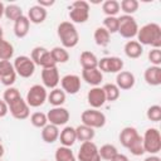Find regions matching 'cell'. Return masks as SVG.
Returning a JSON list of instances; mask_svg holds the SVG:
<instances>
[{
    "instance_id": "6da1fadb",
    "label": "cell",
    "mask_w": 161,
    "mask_h": 161,
    "mask_svg": "<svg viewBox=\"0 0 161 161\" xmlns=\"http://www.w3.org/2000/svg\"><path fill=\"white\" fill-rule=\"evenodd\" d=\"M136 36L141 45H151L152 48L161 47V26L156 23H148L138 28Z\"/></svg>"
},
{
    "instance_id": "7a4b0ae2",
    "label": "cell",
    "mask_w": 161,
    "mask_h": 161,
    "mask_svg": "<svg viewBox=\"0 0 161 161\" xmlns=\"http://www.w3.org/2000/svg\"><path fill=\"white\" fill-rule=\"evenodd\" d=\"M57 34H58V38L60 39L63 48H65V49L74 48L79 42L78 30L74 26V24L70 21H62L58 25Z\"/></svg>"
},
{
    "instance_id": "3957f363",
    "label": "cell",
    "mask_w": 161,
    "mask_h": 161,
    "mask_svg": "<svg viewBox=\"0 0 161 161\" xmlns=\"http://www.w3.org/2000/svg\"><path fill=\"white\" fill-rule=\"evenodd\" d=\"M145 152L150 155H157L161 151V133L157 128H147L142 136Z\"/></svg>"
},
{
    "instance_id": "277c9868",
    "label": "cell",
    "mask_w": 161,
    "mask_h": 161,
    "mask_svg": "<svg viewBox=\"0 0 161 161\" xmlns=\"http://www.w3.org/2000/svg\"><path fill=\"white\" fill-rule=\"evenodd\" d=\"M70 23L83 24L89 19V4L84 0H77L69 6Z\"/></svg>"
},
{
    "instance_id": "5b68a950",
    "label": "cell",
    "mask_w": 161,
    "mask_h": 161,
    "mask_svg": "<svg viewBox=\"0 0 161 161\" xmlns=\"http://www.w3.org/2000/svg\"><path fill=\"white\" fill-rule=\"evenodd\" d=\"M138 31V25L136 19L132 15H121L118 18V31L122 38L126 39H132L137 35Z\"/></svg>"
},
{
    "instance_id": "8992f818",
    "label": "cell",
    "mask_w": 161,
    "mask_h": 161,
    "mask_svg": "<svg viewBox=\"0 0 161 161\" xmlns=\"http://www.w3.org/2000/svg\"><path fill=\"white\" fill-rule=\"evenodd\" d=\"M80 119H82L83 125L92 127L93 130L94 128H102L107 121L106 114L98 109H94V108H89V109L83 111L80 114Z\"/></svg>"
},
{
    "instance_id": "52a82bcc",
    "label": "cell",
    "mask_w": 161,
    "mask_h": 161,
    "mask_svg": "<svg viewBox=\"0 0 161 161\" xmlns=\"http://www.w3.org/2000/svg\"><path fill=\"white\" fill-rule=\"evenodd\" d=\"M48 98V93H47V89L44 86H40V84H34L29 88L28 93H26V103L29 107H40L44 104V102L47 101Z\"/></svg>"
},
{
    "instance_id": "ba28073f",
    "label": "cell",
    "mask_w": 161,
    "mask_h": 161,
    "mask_svg": "<svg viewBox=\"0 0 161 161\" xmlns=\"http://www.w3.org/2000/svg\"><path fill=\"white\" fill-rule=\"evenodd\" d=\"M13 65H14V69L16 72V75H20L21 78H30L35 72L34 62L31 60L30 57H26V55L16 57Z\"/></svg>"
},
{
    "instance_id": "9c48e42d",
    "label": "cell",
    "mask_w": 161,
    "mask_h": 161,
    "mask_svg": "<svg viewBox=\"0 0 161 161\" xmlns=\"http://www.w3.org/2000/svg\"><path fill=\"white\" fill-rule=\"evenodd\" d=\"M123 65L125 63L119 57H103L98 59V69L102 73H119Z\"/></svg>"
},
{
    "instance_id": "30bf717a",
    "label": "cell",
    "mask_w": 161,
    "mask_h": 161,
    "mask_svg": "<svg viewBox=\"0 0 161 161\" xmlns=\"http://www.w3.org/2000/svg\"><path fill=\"white\" fill-rule=\"evenodd\" d=\"M79 161H101L99 153H98V147L93 141H87L82 142L78 155H77Z\"/></svg>"
},
{
    "instance_id": "8fae6325",
    "label": "cell",
    "mask_w": 161,
    "mask_h": 161,
    "mask_svg": "<svg viewBox=\"0 0 161 161\" xmlns=\"http://www.w3.org/2000/svg\"><path fill=\"white\" fill-rule=\"evenodd\" d=\"M69 111L64 107H53L48 113H47V118H48V123L54 125L57 127L59 126H64L68 121H69Z\"/></svg>"
},
{
    "instance_id": "7c38bea8",
    "label": "cell",
    "mask_w": 161,
    "mask_h": 161,
    "mask_svg": "<svg viewBox=\"0 0 161 161\" xmlns=\"http://www.w3.org/2000/svg\"><path fill=\"white\" fill-rule=\"evenodd\" d=\"M16 72L10 60H0V80L4 86L11 87L15 83Z\"/></svg>"
},
{
    "instance_id": "4fadbf2b",
    "label": "cell",
    "mask_w": 161,
    "mask_h": 161,
    "mask_svg": "<svg viewBox=\"0 0 161 161\" xmlns=\"http://www.w3.org/2000/svg\"><path fill=\"white\" fill-rule=\"evenodd\" d=\"M9 112L16 119H26L30 114V107L28 106L26 101L20 97L9 104Z\"/></svg>"
},
{
    "instance_id": "5bb4252c",
    "label": "cell",
    "mask_w": 161,
    "mask_h": 161,
    "mask_svg": "<svg viewBox=\"0 0 161 161\" xmlns=\"http://www.w3.org/2000/svg\"><path fill=\"white\" fill-rule=\"evenodd\" d=\"M42 80H43V86L45 88H49V89L57 88V86L60 82L58 68L53 67V68H44V69H42Z\"/></svg>"
},
{
    "instance_id": "9a60e30c",
    "label": "cell",
    "mask_w": 161,
    "mask_h": 161,
    "mask_svg": "<svg viewBox=\"0 0 161 161\" xmlns=\"http://www.w3.org/2000/svg\"><path fill=\"white\" fill-rule=\"evenodd\" d=\"M62 89L68 94H75L80 89V77L77 74H65L60 79Z\"/></svg>"
},
{
    "instance_id": "2e32d148",
    "label": "cell",
    "mask_w": 161,
    "mask_h": 161,
    "mask_svg": "<svg viewBox=\"0 0 161 161\" xmlns=\"http://www.w3.org/2000/svg\"><path fill=\"white\" fill-rule=\"evenodd\" d=\"M87 102L88 104L97 109L99 107H102L107 101H106V96H104V92H103V88L102 87H93L88 91L87 93Z\"/></svg>"
},
{
    "instance_id": "e0dca14e",
    "label": "cell",
    "mask_w": 161,
    "mask_h": 161,
    "mask_svg": "<svg viewBox=\"0 0 161 161\" xmlns=\"http://www.w3.org/2000/svg\"><path fill=\"white\" fill-rule=\"evenodd\" d=\"M136 83V78L133 75V73L128 72V70H121L119 73H117L116 77V86L119 88V91H128L131 89Z\"/></svg>"
},
{
    "instance_id": "ac0fdd59",
    "label": "cell",
    "mask_w": 161,
    "mask_h": 161,
    "mask_svg": "<svg viewBox=\"0 0 161 161\" xmlns=\"http://www.w3.org/2000/svg\"><path fill=\"white\" fill-rule=\"evenodd\" d=\"M82 78L83 80H86V83L93 86V87H98L101 84V82L103 80V73L98 69H83L82 70Z\"/></svg>"
},
{
    "instance_id": "d6986e66",
    "label": "cell",
    "mask_w": 161,
    "mask_h": 161,
    "mask_svg": "<svg viewBox=\"0 0 161 161\" xmlns=\"http://www.w3.org/2000/svg\"><path fill=\"white\" fill-rule=\"evenodd\" d=\"M143 78L146 80L147 84L150 86H160L161 84V67L157 65H151L148 68H146L145 73H143Z\"/></svg>"
},
{
    "instance_id": "ffe728a7",
    "label": "cell",
    "mask_w": 161,
    "mask_h": 161,
    "mask_svg": "<svg viewBox=\"0 0 161 161\" xmlns=\"http://www.w3.org/2000/svg\"><path fill=\"white\" fill-rule=\"evenodd\" d=\"M47 9L36 5H33L31 8H29L28 10V19L30 23L33 24H42L45 19H47Z\"/></svg>"
},
{
    "instance_id": "44dd1931",
    "label": "cell",
    "mask_w": 161,
    "mask_h": 161,
    "mask_svg": "<svg viewBox=\"0 0 161 161\" xmlns=\"http://www.w3.org/2000/svg\"><path fill=\"white\" fill-rule=\"evenodd\" d=\"M79 64L82 65V69H94L98 68V58L96 57L94 53L89 50H84L80 53Z\"/></svg>"
},
{
    "instance_id": "7402d4cb",
    "label": "cell",
    "mask_w": 161,
    "mask_h": 161,
    "mask_svg": "<svg viewBox=\"0 0 161 161\" xmlns=\"http://www.w3.org/2000/svg\"><path fill=\"white\" fill-rule=\"evenodd\" d=\"M59 140L62 146L65 147H72L74 145V142L77 141V136H75V128L72 126H67L64 127L60 133H59Z\"/></svg>"
},
{
    "instance_id": "603a6c76",
    "label": "cell",
    "mask_w": 161,
    "mask_h": 161,
    "mask_svg": "<svg viewBox=\"0 0 161 161\" xmlns=\"http://www.w3.org/2000/svg\"><path fill=\"white\" fill-rule=\"evenodd\" d=\"M29 28H30V21L28 19V16L23 15L21 18H19L16 21H14V34L16 38H25L29 33Z\"/></svg>"
},
{
    "instance_id": "cb8c5ba5",
    "label": "cell",
    "mask_w": 161,
    "mask_h": 161,
    "mask_svg": "<svg viewBox=\"0 0 161 161\" xmlns=\"http://www.w3.org/2000/svg\"><path fill=\"white\" fill-rule=\"evenodd\" d=\"M125 54L131 58V59H137L142 55L143 53V47L137 42V40H128L126 44H125Z\"/></svg>"
},
{
    "instance_id": "d4e9b609",
    "label": "cell",
    "mask_w": 161,
    "mask_h": 161,
    "mask_svg": "<svg viewBox=\"0 0 161 161\" xmlns=\"http://www.w3.org/2000/svg\"><path fill=\"white\" fill-rule=\"evenodd\" d=\"M59 133L60 131L57 126L48 123L42 128V140L47 143H53L59 138Z\"/></svg>"
},
{
    "instance_id": "484cf974",
    "label": "cell",
    "mask_w": 161,
    "mask_h": 161,
    "mask_svg": "<svg viewBox=\"0 0 161 161\" xmlns=\"http://www.w3.org/2000/svg\"><path fill=\"white\" fill-rule=\"evenodd\" d=\"M138 136V132H137V130L135 128V127H131V126H127V127H125V128H122V131L119 132V142H121V145L123 146V147H128L130 146V143L136 138Z\"/></svg>"
},
{
    "instance_id": "4316f807",
    "label": "cell",
    "mask_w": 161,
    "mask_h": 161,
    "mask_svg": "<svg viewBox=\"0 0 161 161\" xmlns=\"http://www.w3.org/2000/svg\"><path fill=\"white\" fill-rule=\"evenodd\" d=\"M75 136H77V141L80 142H87V141H92L96 136V132L92 127H88L86 125H79L75 127Z\"/></svg>"
},
{
    "instance_id": "83f0119b",
    "label": "cell",
    "mask_w": 161,
    "mask_h": 161,
    "mask_svg": "<svg viewBox=\"0 0 161 161\" xmlns=\"http://www.w3.org/2000/svg\"><path fill=\"white\" fill-rule=\"evenodd\" d=\"M65 92L60 88H54L50 91V93L48 94V102L53 106V107H62V104L65 102Z\"/></svg>"
},
{
    "instance_id": "f1b7e54d",
    "label": "cell",
    "mask_w": 161,
    "mask_h": 161,
    "mask_svg": "<svg viewBox=\"0 0 161 161\" xmlns=\"http://www.w3.org/2000/svg\"><path fill=\"white\" fill-rule=\"evenodd\" d=\"M93 38H94V42H96L97 45H99V47H107L109 44V40H111V34L103 26H98L94 30Z\"/></svg>"
},
{
    "instance_id": "f546056e",
    "label": "cell",
    "mask_w": 161,
    "mask_h": 161,
    "mask_svg": "<svg viewBox=\"0 0 161 161\" xmlns=\"http://www.w3.org/2000/svg\"><path fill=\"white\" fill-rule=\"evenodd\" d=\"M54 158L55 161H77L70 147H65V146H59L57 148Z\"/></svg>"
},
{
    "instance_id": "4dcf8cb0",
    "label": "cell",
    "mask_w": 161,
    "mask_h": 161,
    "mask_svg": "<svg viewBox=\"0 0 161 161\" xmlns=\"http://www.w3.org/2000/svg\"><path fill=\"white\" fill-rule=\"evenodd\" d=\"M98 153H99V157L101 160H106V161H111L117 153V147L114 145H111V143H106L103 146H101V148H98Z\"/></svg>"
},
{
    "instance_id": "1f68e13d",
    "label": "cell",
    "mask_w": 161,
    "mask_h": 161,
    "mask_svg": "<svg viewBox=\"0 0 161 161\" xmlns=\"http://www.w3.org/2000/svg\"><path fill=\"white\" fill-rule=\"evenodd\" d=\"M50 54H52V57H53V59H54V62L57 64L58 63L63 64V63H67L69 60V53L63 47H54L50 50Z\"/></svg>"
},
{
    "instance_id": "d6a6232c",
    "label": "cell",
    "mask_w": 161,
    "mask_h": 161,
    "mask_svg": "<svg viewBox=\"0 0 161 161\" xmlns=\"http://www.w3.org/2000/svg\"><path fill=\"white\" fill-rule=\"evenodd\" d=\"M102 88H103V92H104V96H106V101H108V102H114V101H117V99L119 98L121 92H119V88H118L116 84H113V83H107V84H104Z\"/></svg>"
},
{
    "instance_id": "836d02e7",
    "label": "cell",
    "mask_w": 161,
    "mask_h": 161,
    "mask_svg": "<svg viewBox=\"0 0 161 161\" xmlns=\"http://www.w3.org/2000/svg\"><path fill=\"white\" fill-rule=\"evenodd\" d=\"M13 55H14L13 44L5 40L4 38L0 39V60H10Z\"/></svg>"
},
{
    "instance_id": "e575fe53",
    "label": "cell",
    "mask_w": 161,
    "mask_h": 161,
    "mask_svg": "<svg viewBox=\"0 0 161 161\" xmlns=\"http://www.w3.org/2000/svg\"><path fill=\"white\" fill-rule=\"evenodd\" d=\"M4 15L6 16V19L9 20H13V21H16L19 18H21L24 14H23V10L20 6L15 5V4H10V5H6L5 6V10H4Z\"/></svg>"
},
{
    "instance_id": "d590c367",
    "label": "cell",
    "mask_w": 161,
    "mask_h": 161,
    "mask_svg": "<svg viewBox=\"0 0 161 161\" xmlns=\"http://www.w3.org/2000/svg\"><path fill=\"white\" fill-rule=\"evenodd\" d=\"M102 10L106 16H116L119 11V3L116 0H106L102 4Z\"/></svg>"
},
{
    "instance_id": "8d00e7d4",
    "label": "cell",
    "mask_w": 161,
    "mask_h": 161,
    "mask_svg": "<svg viewBox=\"0 0 161 161\" xmlns=\"http://www.w3.org/2000/svg\"><path fill=\"white\" fill-rule=\"evenodd\" d=\"M127 150L133 155V156H142L145 153V148H143V142H142V136H137L127 147Z\"/></svg>"
},
{
    "instance_id": "74e56055",
    "label": "cell",
    "mask_w": 161,
    "mask_h": 161,
    "mask_svg": "<svg viewBox=\"0 0 161 161\" xmlns=\"http://www.w3.org/2000/svg\"><path fill=\"white\" fill-rule=\"evenodd\" d=\"M119 10L125 13V15H132L138 10L137 0H122L119 3Z\"/></svg>"
},
{
    "instance_id": "f35d334b",
    "label": "cell",
    "mask_w": 161,
    "mask_h": 161,
    "mask_svg": "<svg viewBox=\"0 0 161 161\" xmlns=\"http://www.w3.org/2000/svg\"><path fill=\"white\" fill-rule=\"evenodd\" d=\"M30 123L36 127V128H43L44 126L48 125V118H47V113L43 112H34L30 116Z\"/></svg>"
},
{
    "instance_id": "ab89813d",
    "label": "cell",
    "mask_w": 161,
    "mask_h": 161,
    "mask_svg": "<svg viewBox=\"0 0 161 161\" xmlns=\"http://www.w3.org/2000/svg\"><path fill=\"white\" fill-rule=\"evenodd\" d=\"M103 28L109 33H117L118 31V18L117 16H106L103 19Z\"/></svg>"
},
{
    "instance_id": "60d3db41",
    "label": "cell",
    "mask_w": 161,
    "mask_h": 161,
    "mask_svg": "<svg viewBox=\"0 0 161 161\" xmlns=\"http://www.w3.org/2000/svg\"><path fill=\"white\" fill-rule=\"evenodd\" d=\"M20 97H21L20 96V92L16 88H14V87H8L5 89V92H4V94H3V99L6 102L8 106L10 103H13L14 101H16L18 98H20Z\"/></svg>"
},
{
    "instance_id": "b9f144b4",
    "label": "cell",
    "mask_w": 161,
    "mask_h": 161,
    "mask_svg": "<svg viewBox=\"0 0 161 161\" xmlns=\"http://www.w3.org/2000/svg\"><path fill=\"white\" fill-rule=\"evenodd\" d=\"M48 52H49V50H48L47 48H44V47H35V48L31 50L30 58H31V60L34 62L35 65H40L42 59L44 58V55H45Z\"/></svg>"
},
{
    "instance_id": "7bdbcfd3",
    "label": "cell",
    "mask_w": 161,
    "mask_h": 161,
    "mask_svg": "<svg viewBox=\"0 0 161 161\" xmlns=\"http://www.w3.org/2000/svg\"><path fill=\"white\" fill-rule=\"evenodd\" d=\"M146 116L150 121L152 122H158L161 119V106L158 104H152L147 108V112H146Z\"/></svg>"
},
{
    "instance_id": "ee69618b",
    "label": "cell",
    "mask_w": 161,
    "mask_h": 161,
    "mask_svg": "<svg viewBox=\"0 0 161 161\" xmlns=\"http://www.w3.org/2000/svg\"><path fill=\"white\" fill-rule=\"evenodd\" d=\"M148 60L152 65L160 67V64H161V50H160V48H152L148 52Z\"/></svg>"
},
{
    "instance_id": "f6af8a7d",
    "label": "cell",
    "mask_w": 161,
    "mask_h": 161,
    "mask_svg": "<svg viewBox=\"0 0 161 161\" xmlns=\"http://www.w3.org/2000/svg\"><path fill=\"white\" fill-rule=\"evenodd\" d=\"M9 112V106L6 104V102L4 99H0V118L5 117Z\"/></svg>"
},
{
    "instance_id": "bcb514c9",
    "label": "cell",
    "mask_w": 161,
    "mask_h": 161,
    "mask_svg": "<svg viewBox=\"0 0 161 161\" xmlns=\"http://www.w3.org/2000/svg\"><path fill=\"white\" fill-rule=\"evenodd\" d=\"M54 3H55L54 0H38V5L44 8V9H47L48 6H53Z\"/></svg>"
},
{
    "instance_id": "7dc6e473",
    "label": "cell",
    "mask_w": 161,
    "mask_h": 161,
    "mask_svg": "<svg viewBox=\"0 0 161 161\" xmlns=\"http://www.w3.org/2000/svg\"><path fill=\"white\" fill-rule=\"evenodd\" d=\"M111 161H130V160H128V157H127L126 155H123V153H119V152H118V153H117V155H116Z\"/></svg>"
},
{
    "instance_id": "c3c4849f",
    "label": "cell",
    "mask_w": 161,
    "mask_h": 161,
    "mask_svg": "<svg viewBox=\"0 0 161 161\" xmlns=\"http://www.w3.org/2000/svg\"><path fill=\"white\" fill-rule=\"evenodd\" d=\"M143 161H161V158H160L157 155H150V156H147Z\"/></svg>"
},
{
    "instance_id": "681fc988",
    "label": "cell",
    "mask_w": 161,
    "mask_h": 161,
    "mask_svg": "<svg viewBox=\"0 0 161 161\" xmlns=\"http://www.w3.org/2000/svg\"><path fill=\"white\" fill-rule=\"evenodd\" d=\"M4 10H5V5L0 1V19L3 18V15H4Z\"/></svg>"
},
{
    "instance_id": "f907efd6",
    "label": "cell",
    "mask_w": 161,
    "mask_h": 161,
    "mask_svg": "<svg viewBox=\"0 0 161 161\" xmlns=\"http://www.w3.org/2000/svg\"><path fill=\"white\" fill-rule=\"evenodd\" d=\"M4 156V146L0 143V158Z\"/></svg>"
},
{
    "instance_id": "816d5d0a",
    "label": "cell",
    "mask_w": 161,
    "mask_h": 161,
    "mask_svg": "<svg viewBox=\"0 0 161 161\" xmlns=\"http://www.w3.org/2000/svg\"><path fill=\"white\" fill-rule=\"evenodd\" d=\"M3 36H4V31H3V28L0 26V39H3Z\"/></svg>"
},
{
    "instance_id": "f5cc1de1",
    "label": "cell",
    "mask_w": 161,
    "mask_h": 161,
    "mask_svg": "<svg viewBox=\"0 0 161 161\" xmlns=\"http://www.w3.org/2000/svg\"><path fill=\"white\" fill-rule=\"evenodd\" d=\"M42 161H47V160H42Z\"/></svg>"
}]
</instances>
